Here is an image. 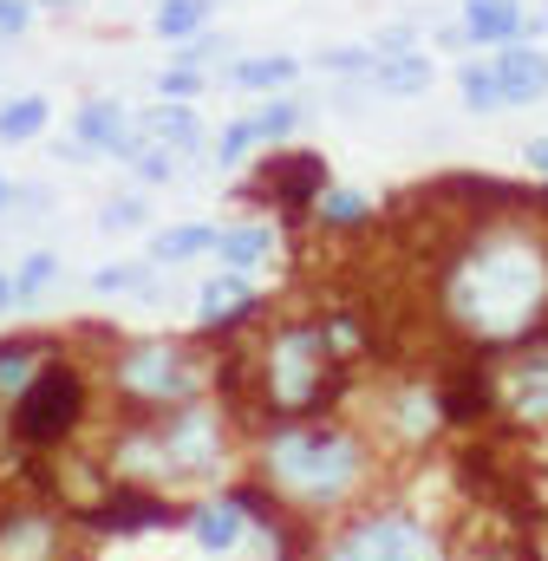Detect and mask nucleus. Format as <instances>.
I'll use <instances>...</instances> for the list:
<instances>
[{"label": "nucleus", "instance_id": "nucleus-3", "mask_svg": "<svg viewBox=\"0 0 548 561\" xmlns=\"http://www.w3.org/2000/svg\"><path fill=\"white\" fill-rule=\"evenodd\" d=\"M255 399L274 424H300L327 412V399L346 379V353L327 320H274L255 340Z\"/></svg>", "mask_w": 548, "mask_h": 561}, {"label": "nucleus", "instance_id": "nucleus-24", "mask_svg": "<svg viewBox=\"0 0 548 561\" xmlns=\"http://www.w3.org/2000/svg\"><path fill=\"white\" fill-rule=\"evenodd\" d=\"M92 294L99 300H150L157 294V268L137 255V262H105V268H92Z\"/></svg>", "mask_w": 548, "mask_h": 561}, {"label": "nucleus", "instance_id": "nucleus-23", "mask_svg": "<svg viewBox=\"0 0 548 561\" xmlns=\"http://www.w3.org/2000/svg\"><path fill=\"white\" fill-rule=\"evenodd\" d=\"M53 359V346L46 340H0V405H13L26 386H33V373Z\"/></svg>", "mask_w": 548, "mask_h": 561}, {"label": "nucleus", "instance_id": "nucleus-22", "mask_svg": "<svg viewBox=\"0 0 548 561\" xmlns=\"http://www.w3.org/2000/svg\"><path fill=\"white\" fill-rule=\"evenodd\" d=\"M209 20H216V0H157V7H150V33L170 39V46L209 33Z\"/></svg>", "mask_w": 548, "mask_h": 561}, {"label": "nucleus", "instance_id": "nucleus-11", "mask_svg": "<svg viewBox=\"0 0 548 561\" xmlns=\"http://www.w3.org/2000/svg\"><path fill=\"white\" fill-rule=\"evenodd\" d=\"M132 138H137V118H132L125 99H112V92L79 99V112H72V144H85L92 157H125Z\"/></svg>", "mask_w": 548, "mask_h": 561}, {"label": "nucleus", "instance_id": "nucleus-13", "mask_svg": "<svg viewBox=\"0 0 548 561\" xmlns=\"http://www.w3.org/2000/svg\"><path fill=\"white\" fill-rule=\"evenodd\" d=\"M190 542L203 556H236L249 542V503L242 496H209L190 510Z\"/></svg>", "mask_w": 548, "mask_h": 561}, {"label": "nucleus", "instance_id": "nucleus-2", "mask_svg": "<svg viewBox=\"0 0 548 561\" xmlns=\"http://www.w3.org/2000/svg\"><path fill=\"white\" fill-rule=\"evenodd\" d=\"M366 477H373V450L353 424L300 419L274 424L262 437V483L294 510H340L366 490Z\"/></svg>", "mask_w": 548, "mask_h": 561}, {"label": "nucleus", "instance_id": "nucleus-8", "mask_svg": "<svg viewBox=\"0 0 548 561\" xmlns=\"http://www.w3.org/2000/svg\"><path fill=\"white\" fill-rule=\"evenodd\" d=\"M327 183H333L327 176V157H313V150H269L262 170H255V183H249V196H274L287 209H313V196Z\"/></svg>", "mask_w": 548, "mask_h": 561}, {"label": "nucleus", "instance_id": "nucleus-14", "mask_svg": "<svg viewBox=\"0 0 548 561\" xmlns=\"http://www.w3.org/2000/svg\"><path fill=\"white\" fill-rule=\"evenodd\" d=\"M490 66H496L503 105H536V99H548V53L536 46V39L496 46V53H490Z\"/></svg>", "mask_w": 548, "mask_h": 561}, {"label": "nucleus", "instance_id": "nucleus-32", "mask_svg": "<svg viewBox=\"0 0 548 561\" xmlns=\"http://www.w3.org/2000/svg\"><path fill=\"white\" fill-rule=\"evenodd\" d=\"M424 39H418V20H399V26H379L373 33V53L386 59V53H418Z\"/></svg>", "mask_w": 548, "mask_h": 561}, {"label": "nucleus", "instance_id": "nucleus-37", "mask_svg": "<svg viewBox=\"0 0 548 561\" xmlns=\"http://www.w3.org/2000/svg\"><path fill=\"white\" fill-rule=\"evenodd\" d=\"M457 561H503V556H483V549H477V556H457Z\"/></svg>", "mask_w": 548, "mask_h": 561}, {"label": "nucleus", "instance_id": "nucleus-4", "mask_svg": "<svg viewBox=\"0 0 548 561\" xmlns=\"http://www.w3.org/2000/svg\"><path fill=\"white\" fill-rule=\"evenodd\" d=\"M105 379L137 419H157L209 392V359L183 340H118L105 359Z\"/></svg>", "mask_w": 548, "mask_h": 561}, {"label": "nucleus", "instance_id": "nucleus-16", "mask_svg": "<svg viewBox=\"0 0 548 561\" xmlns=\"http://www.w3.org/2000/svg\"><path fill=\"white\" fill-rule=\"evenodd\" d=\"M229 92H255V99H281L294 79H300V59L294 53H249V59H229L216 72Z\"/></svg>", "mask_w": 548, "mask_h": 561}, {"label": "nucleus", "instance_id": "nucleus-6", "mask_svg": "<svg viewBox=\"0 0 548 561\" xmlns=\"http://www.w3.org/2000/svg\"><path fill=\"white\" fill-rule=\"evenodd\" d=\"M313 561H437V536L411 510H366L340 523Z\"/></svg>", "mask_w": 548, "mask_h": 561}, {"label": "nucleus", "instance_id": "nucleus-18", "mask_svg": "<svg viewBox=\"0 0 548 561\" xmlns=\"http://www.w3.org/2000/svg\"><path fill=\"white\" fill-rule=\"evenodd\" d=\"M431 79H437V59H431V46H418V53H373V72H366V92H386V99H418V92H431Z\"/></svg>", "mask_w": 548, "mask_h": 561}, {"label": "nucleus", "instance_id": "nucleus-20", "mask_svg": "<svg viewBox=\"0 0 548 561\" xmlns=\"http://www.w3.org/2000/svg\"><path fill=\"white\" fill-rule=\"evenodd\" d=\"M0 561H59V529L46 516H7L0 523Z\"/></svg>", "mask_w": 548, "mask_h": 561}, {"label": "nucleus", "instance_id": "nucleus-10", "mask_svg": "<svg viewBox=\"0 0 548 561\" xmlns=\"http://www.w3.org/2000/svg\"><path fill=\"white\" fill-rule=\"evenodd\" d=\"M274 255H281V229L269 216H236V222H216V268L229 275H262Z\"/></svg>", "mask_w": 548, "mask_h": 561}, {"label": "nucleus", "instance_id": "nucleus-15", "mask_svg": "<svg viewBox=\"0 0 548 561\" xmlns=\"http://www.w3.org/2000/svg\"><path fill=\"white\" fill-rule=\"evenodd\" d=\"M307 222H313L320 236H366V229H379V203H373L366 190H346V183H327V190L313 196V209H307Z\"/></svg>", "mask_w": 548, "mask_h": 561}, {"label": "nucleus", "instance_id": "nucleus-1", "mask_svg": "<svg viewBox=\"0 0 548 561\" xmlns=\"http://www.w3.org/2000/svg\"><path fill=\"white\" fill-rule=\"evenodd\" d=\"M437 320L483 353L523 346L548 320V216L543 203L503 196V209H470L437 255Z\"/></svg>", "mask_w": 548, "mask_h": 561}, {"label": "nucleus", "instance_id": "nucleus-12", "mask_svg": "<svg viewBox=\"0 0 548 561\" xmlns=\"http://www.w3.org/2000/svg\"><path fill=\"white\" fill-rule=\"evenodd\" d=\"M457 26H464L470 46L496 53V46L529 39V7H523V0H464V7H457Z\"/></svg>", "mask_w": 548, "mask_h": 561}, {"label": "nucleus", "instance_id": "nucleus-9", "mask_svg": "<svg viewBox=\"0 0 548 561\" xmlns=\"http://www.w3.org/2000/svg\"><path fill=\"white\" fill-rule=\"evenodd\" d=\"M255 307H262L255 275H229V268H216V275L196 287V333H236V327L255 320Z\"/></svg>", "mask_w": 548, "mask_h": 561}, {"label": "nucleus", "instance_id": "nucleus-34", "mask_svg": "<svg viewBox=\"0 0 548 561\" xmlns=\"http://www.w3.org/2000/svg\"><path fill=\"white\" fill-rule=\"evenodd\" d=\"M523 163H529V170L548 183V138H529V144H523Z\"/></svg>", "mask_w": 548, "mask_h": 561}, {"label": "nucleus", "instance_id": "nucleus-25", "mask_svg": "<svg viewBox=\"0 0 548 561\" xmlns=\"http://www.w3.org/2000/svg\"><path fill=\"white\" fill-rule=\"evenodd\" d=\"M242 118H249V131H255V144H262V150H281V144L300 131V118H307V112H300V99H287V92H281V99L249 105Z\"/></svg>", "mask_w": 548, "mask_h": 561}, {"label": "nucleus", "instance_id": "nucleus-27", "mask_svg": "<svg viewBox=\"0 0 548 561\" xmlns=\"http://www.w3.org/2000/svg\"><path fill=\"white\" fill-rule=\"evenodd\" d=\"M457 99H464V112H477V118H483V112H510L490 59H464V66H457Z\"/></svg>", "mask_w": 548, "mask_h": 561}, {"label": "nucleus", "instance_id": "nucleus-5", "mask_svg": "<svg viewBox=\"0 0 548 561\" xmlns=\"http://www.w3.org/2000/svg\"><path fill=\"white\" fill-rule=\"evenodd\" d=\"M85 405H92L85 366L66 359V353H53V359L33 373V386L7 405V437H13L20 450H53V444H66V437L79 431Z\"/></svg>", "mask_w": 548, "mask_h": 561}, {"label": "nucleus", "instance_id": "nucleus-35", "mask_svg": "<svg viewBox=\"0 0 548 561\" xmlns=\"http://www.w3.org/2000/svg\"><path fill=\"white\" fill-rule=\"evenodd\" d=\"M0 313H13V268H0Z\"/></svg>", "mask_w": 548, "mask_h": 561}, {"label": "nucleus", "instance_id": "nucleus-28", "mask_svg": "<svg viewBox=\"0 0 548 561\" xmlns=\"http://www.w3.org/2000/svg\"><path fill=\"white\" fill-rule=\"evenodd\" d=\"M313 72H320V79H346V85H366V72H373V46H327V53L313 59Z\"/></svg>", "mask_w": 548, "mask_h": 561}, {"label": "nucleus", "instance_id": "nucleus-7", "mask_svg": "<svg viewBox=\"0 0 548 561\" xmlns=\"http://www.w3.org/2000/svg\"><path fill=\"white\" fill-rule=\"evenodd\" d=\"M490 399H496V412H503L510 424L543 431V424H548V340H536V346H516V353L496 366Z\"/></svg>", "mask_w": 548, "mask_h": 561}, {"label": "nucleus", "instance_id": "nucleus-30", "mask_svg": "<svg viewBox=\"0 0 548 561\" xmlns=\"http://www.w3.org/2000/svg\"><path fill=\"white\" fill-rule=\"evenodd\" d=\"M137 229H150V203L144 196H105V209H99V236H137Z\"/></svg>", "mask_w": 548, "mask_h": 561}, {"label": "nucleus", "instance_id": "nucleus-26", "mask_svg": "<svg viewBox=\"0 0 548 561\" xmlns=\"http://www.w3.org/2000/svg\"><path fill=\"white\" fill-rule=\"evenodd\" d=\"M66 275V262L53 255V249H33V255H20L13 262V307H39L46 294H53V280Z\"/></svg>", "mask_w": 548, "mask_h": 561}, {"label": "nucleus", "instance_id": "nucleus-31", "mask_svg": "<svg viewBox=\"0 0 548 561\" xmlns=\"http://www.w3.org/2000/svg\"><path fill=\"white\" fill-rule=\"evenodd\" d=\"M216 53H229V39H216V33H196V39H183L170 59H176V66H196V72H209V66H216Z\"/></svg>", "mask_w": 548, "mask_h": 561}, {"label": "nucleus", "instance_id": "nucleus-33", "mask_svg": "<svg viewBox=\"0 0 548 561\" xmlns=\"http://www.w3.org/2000/svg\"><path fill=\"white\" fill-rule=\"evenodd\" d=\"M33 20H39V7H33V0H0V39H26V33H33Z\"/></svg>", "mask_w": 548, "mask_h": 561}, {"label": "nucleus", "instance_id": "nucleus-21", "mask_svg": "<svg viewBox=\"0 0 548 561\" xmlns=\"http://www.w3.org/2000/svg\"><path fill=\"white\" fill-rule=\"evenodd\" d=\"M53 125V99L46 92H13L0 99V144H39Z\"/></svg>", "mask_w": 548, "mask_h": 561}, {"label": "nucleus", "instance_id": "nucleus-19", "mask_svg": "<svg viewBox=\"0 0 548 561\" xmlns=\"http://www.w3.org/2000/svg\"><path fill=\"white\" fill-rule=\"evenodd\" d=\"M209 255H216V222H170V229H150V249H144L150 268H183V262H209Z\"/></svg>", "mask_w": 548, "mask_h": 561}, {"label": "nucleus", "instance_id": "nucleus-29", "mask_svg": "<svg viewBox=\"0 0 548 561\" xmlns=\"http://www.w3.org/2000/svg\"><path fill=\"white\" fill-rule=\"evenodd\" d=\"M150 92H157L163 105H190V99H203V92H209V72H196V66H176V59H170V66L150 79Z\"/></svg>", "mask_w": 548, "mask_h": 561}, {"label": "nucleus", "instance_id": "nucleus-17", "mask_svg": "<svg viewBox=\"0 0 548 561\" xmlns=\"http://www.w3.org/2000/svg\"><path fill=\"white\" fill-rule=\"evenodd\" d=\"M137 131L150 144H163L170 157H196V150H209V131H203V118H196V105H144V118H137Z\"/></svg>", "mask_w": 548, "mask_h": 561}, {"label": "nucleus", "instance_id": "nucleus-36", "mask_svg": "<svg viewBox=\"0 0 548 561\" xmlns=\"http://www.w3.org/2000/svg\"><path fill=\"white\" fill-rule=\"evenodd\" d=\"M13 209V183H7V170H0V216Z\"/></svg>", "mask_w": 548, "mask_h": 561}]
</instances>
